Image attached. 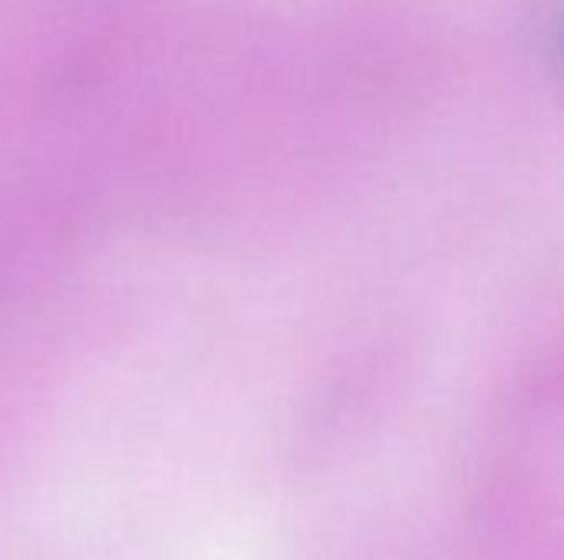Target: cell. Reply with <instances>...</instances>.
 <instances>
[]
</instances>
